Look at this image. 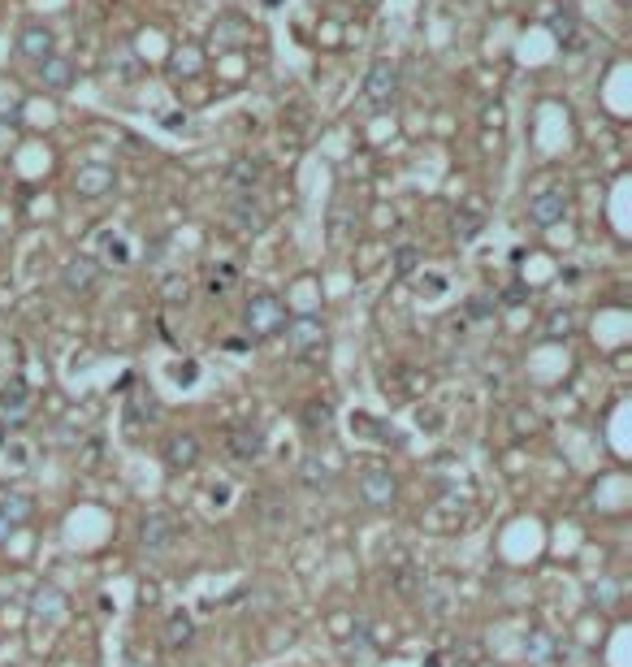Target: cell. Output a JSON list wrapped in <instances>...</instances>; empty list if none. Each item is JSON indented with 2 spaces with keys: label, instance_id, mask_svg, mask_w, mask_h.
<instances>
[{
  "label": "cell",
  "instance_id": "obj_1",
  "mask_svg": "<svg viewBox=\"0 0 632 667\" xmlns=\"http://www.w3.org/2000/svg\"><path fill=\"white\" fill-rule=\"evenodd\" d=\"M178 538H182V525H178V516L169 512V507H152V512H143V520H139V551L143 555L165 559L178 546Z\"/></svg>",
  "mask_w": 632,
  "mask_h": 667
},
{
  "label": "cell",
  "instance_id": "obj_2",
  "mask_svg": "<svg viewBox=\"0 0 632 667\" xmlns=\"http://www.w3.org/2000/svg\"><path fill=\"white\" fill-rule=\"evenodd\" d=\"M243 330L252 338H278L286 330V304L273 291H260L243 304Z\"/></svg>",
  "mask_w": 632,
  "mask_h": 667
},
{
  "label": "cell",
  "instance_id": "obj_3",
  "mask_svg": "<svg viewBox=\"0 0 632 667\" xmlns=\"http://www.w3.org/2000/svg\"><path fill=\"white\" fill-rule=\"evenodd\" d=\"M355 494H360V503L373 507V512H390V507L399 503V473H394L390 464H368L360 481H355Z\"/></svg>",
  "mask_w": 632,
  "mask_h": 667
},
{
  "label": "cell",
  "instance_id": "obj_4",
  "mask_svg": "<svg viewBox=\"0 0 632 667\" xmlns=\"http://www.w3.org/2000/svg\"><path fill=\"white\" fill-rule=\"evenodd\" d=\"M364 100L373 113H386L399 100V65L394 61H373L364 74Z\"/></svg>",
  "mask_w": 632,
  "mask_h": 667
},
{
  "label": "cell",
  "instance_id": "obj_5",
  "mask_svg": "<svg viewBox=\"0 0 632 667\" xmlns=\"http://www.w3.org/2000/svg\"><path fill=\"white\" fill-rule=\"evenodd\" d=\"M325 343H329V330H325V321L321 317H312V312H304V317H295V321H286V347L295 351V356H325Z\"/></svg>",
  "mask_w": 632,
  "mask_h": 667
},
{
  "label": "cell",
  "instance_id": "obj_6",
  "mask_svg": "<svg viewBox=\"0 0 632 667\" xmlns=\"http://www.w3.org/2000/svg\"><path fill=\"white\" fill-rule=\"evenodd\" d=\"M200 455H204L200 434H191V429H178V434H169L165 447H161V460H165L169 473H191V468L200 464Z\"/></svg>",
  "mask_w": 632,
  "mask_h": 667
},
{
  "label": "cell",
  "instance_id": "obj_7",
  "mask_svg": "<svg viewBox=\"0 0 632 667\" xmlns=\"http://www.w3.org/2000/svg\"><path fill=\"white\" fill-rule=\"evenodd\" d=\"M35 403H31V386L22 382V377H9V386H0V425L9 429H22L31 421Z\"/></svg>",
  "mask_w": 632,
  "mask_h": 667
},
{
  "label": "cell",
  "instance_id": "obj_8",
  "mask_svg": "<svg viewBox=\"0 0 632 667\" xmlns=\"http://www.w3.org/2000/svg\"><path fill=\"white\" fill-rule=\"evenodd\" d=\"M61 286H65V295H74V299L96 295V286H100V260H91V256H74V260H65V269H61Z\"/></svg>",
  "mask_w": 632,
  "mask_h": 667
},
{
  "label": "cell",
  "instance_id": "obj_9",
  "mask_svg": "<svg viewBox=\"0 0 632 667\" xmlns=\"http://www.w3.org/2000/svg\"><path fill=\"white\" fill-rule=\"evenodd\" d=\"M230 226L239 234H260L269 226V213H265V204H260L256 191H239L230 200Z\"/></svg>",
  "mask_w": 632,
  "mask_h": 667
},
{
  "label": "cell",
  "instance_id": "obj_10",
  "mask_svg": "<svg viewBox=\"0 0 632 667\" xmlns=\"http://www.w3.org/2000/svg\"><path fill=\"white\" fill-rule=\"evenodd\" d=\"M568 191H559V187H550V191H537L533 200H529V221L533 226H559L563 217H568Z\"/></svg>",
  "mask_w": 632,
  "mask_h": 667
},
{
  "label": "cell",
  "instance_id": "obj_11",
  "mask_svg": "<svg viewBox=\"0 0 632 667\" xmlns=\"http://www.w3.org/2000/svg\"><path fill=\"white\" fill-rule=\"evenodd\" d=\"M247 35H252V26H247V18H239V13H221V18L213 22V44L217 52H234L247 44Z\"/></svg>",
  "mask_w": 632,
  "mask_h": 667
},
{
  "label": "cell",
  "instance_id": "obj_12",
  "mask_svg": "<svg viewBox=\"0 0 632 667\" xmlns=\"http://www.w3.org/2000/svg\"><path fill=\"white\" fill-rule=\"evenodd\" d=\"M113 182H117V174H113L109 165H78L74 191L83 195V200H100V195H109V191H113Z\"/></svg>",
  "mask_w": 632,
  "mask_h": 667
},
{
  "label": "cell",
  "instance_id": "obj_13",
  "mask_svg": "<svg viewBox=\"0 0 632 667\" xmlns=\"http://www.w3.org/2000/svg\"><path fill=\"white\" fill-rule=\"evenodd\" d=\"M265 434H260V429H252V425H243V429H230L226 434V451L234 455V460L239 464H252V460H260V455H265Z\"/></svg>",
  "mask_w": 632,
  "mask_h": 667
},
{
  "label": "cell",
  "instance_id": "obj_14",
  "mask_svg": "<svg viewBox=\"0 0 632 667\" xmlns=\"http://www.w3.org/2000/svg\"><path fill=\"white\" fill-rule=\"evenodd\" d=\"M35 74L39 83H44L48 91H65L74 83V61L70 57H57V52H48L44 61H35Z\"/></svg>",
  "mask_w": 632,
  "mask_h": 667
},
{
  "label": "cell",
  "instance_id": "obj_15",
  "mask_svg": "<svg viewBox=\"0 0 632 667\" xmlns=\"http://www.w3.org/2000/svg\"><path fill=\"white\" fill-rule=\"evenodd\" d=\"M31 516H35V499H31V494H22V490L0 494V520H5L9 529H22Z\"/></svg>",
  "mask_w": 632,
  "mask_h": 667
},
{
  "label": "cell",
  "instance_id": "obj_16",
  "mask_svg": "<svg viewBox=\"0 0 632 667\" xmlns=\"http://www.w3.org/2000/svg\"><path fill=\"white\" fill-rule=\"evenodd\" d=\"M334 468H329L325 460H316V455H308L304 464H299V486L304 490H312V494H329L334 490Z\"/></svg>",
  "mask_w": 632,
  "mask_h": 667
},
{
  "label": "cell",
  "instance_id": "obj_17",
  "mask_svg": "<svg viewBox=\"0 0 632 667\" xmlns=\"http://www.w3.org/2000/svg\"><path fill=\"white\" fill-rule=\"evenodd\" d=\"M226 178H230V187H239V191H256L260 178H265V161H260V156H239V161H230Z\"/></svg>",
  "mask_w": 632,
  "mask_h": 667
},
{
  "label": "cell",
  "instance_id": "obj_18",
  "mask_svg": "<svg viewBox=\"0 0 632 667\" xmlns=\"http://www.w3.org/2000/svg\"><path fill=\"white\" fill-rule=\"evenodd\" d=\"M18 52H22V57H31V61H44L48 52H52V31H48V26H39V22L22 26V35H18Z\"/></svg>",
  "mask_w": 632,
  "mask_h": 667
},
{
  "label": "cell",
  "instance_id": "obj_19",
  "mask_svg": "<svg viewBox=\"0 0 632 667\" xmlns=\"http://www.w3.org/2000/svg\"><path fill=\"white\" fill-rule=\"evenodd\" d=\"M195 642V620H191V611H174L165 624V646L169 650H187Z\"/></svg>",
  "mask_w": 632,
  "mask_h": 667
},
{
  "label": "cell",
  "instance_id": "obj_20",
  "mask_svg": "<svg viewBox=\"0 0 632 667\" xmlns=\"http://www.w3.org/2000/svg\"><path fill=\"white\" fill-rule=\"evenodd\" d=\"M299 421H304L308 434H316V429H329V421H334V408H329L325 399H308L304 412H299Z\"/></svg>",
  "mask_w": 632,
  "mask_h": 667
},
{
  "label": "cell",
  "instance_id": "obj_21",
  "mask_svg": "<svg viewBox=\"0 0 632 667\" xmlns=\"http://www.w3.org/2000/svg\"><path fill=\"white\" fill-rule=\"evenodd\" d=\"M451 234L459 243H472L481 234V213H472V208H459L455 221H451Z\"/></svg>",
  "mask_w": 632,
  "mask_h": 667
},
{
  "label": "cell",
  "instance_id": "obj_22",
  "mask_svg": "<svg viewBox=\"0 0 632 667\" xmlns=\"http://www.w3.org/2000/svg\"><path fill=\"white\" fill-rule=\"evenodd\" d=\"M572 330H576V317H572L568 308H559V312H550V317H546V338H550V343L572 338Z\"/></svg>",
  "mask_w": 632,
  "mask_h": 667
},
{
  "label": "cell",
  "instance_id": "obj_23",
  "mask_svg": "<svg viewBox=\"0 0 632 667\" xmlns=\"http://www.w3.org/2000/svg\"><path fill=\"white\" fill-rule=\"evenodd\" d=\"M252 507H256V516L265 520V525H282V520H286L282 512H273V507H282V499H278L273 490H260L256 499H252Z\"/></svg>",
  "mask_w": 632,
  "mask_h": 667
},
{
  "label": "cell",
  "instance_id": "obj_24",
  "mask_svg": "<svg viewBox=\"0 0 632 667\" xmlns=\"http://www.w3.org/2000/svg\"><path fill=\"white\" fill-rule=\"evenodd\" d=\"M550 35L559 39V44H576V18L568 9L563 13H550Z\"/></svg>",
  "mask_w": 632,
  "mask_h": 667
},
{
  "label": "cell",
  "instance_id": "obj_25",
  "mask_svg": "<svg viewBox=\"0 0 632 667\" xmlns=\"http://www.w3.org/2000/svg\"><path fill=\"white\" fill-rule=\"evenodd\" d=\"M416 265H420V247L416 243H403L399 252H394V273L407 278V273H416Z\"/></svg>",
  "mask_w": 632,
  "mask_h": 667
},
{
  "label": "cell",
  "instance_id": "obj_26",
  "mask_svg": "<svg viewBox=\"0 0 632 667\" xmlns=\"http://www.w3.org/2000/svg\"><path fill=\"white\" fill-rule=\"evenodd\" d=\"M234 278H239V269H234V265H217L213 273H208V291H213V295H226L230 286H234Z\"/></svg>",
  "mask_w": 632,
  "mask_h": 667
},
{
  "label": "cell",
  "instance_id": "obj_27",
  "mask_svg": "<svg viewBox=\"0 0 632 667\" xmlns=\"http://www.w3.org/2000/svg\"><path fill=\"white\" fill-rule=\"evenodd\" d=\"M104 256H109L113 265H126V260H130V247L117 239V234H104Z\"/></svg>",
  "mask_w": 632,
  "mask_h": 667
},
{
  "label": "cell",
  "instance_id": "obj_28",
  "mask_svg": "<svg viewBox=\"0 0 632 667\" xmlns=\"http://www.w3.org/2000/svg\"><path fill=\"white\" fill-rule=\"evenodd\" d=\"M117 78H126V83H135L139 78V61H135V52H117Z\"/></svg>",
  "mask_w": 632,
  "mask_h": 667
},
{
  "label": "cell",
  "instance_id": "obj_29",
  "mask_svg": "<svg viewBox=\"0 0 632 667\" xmlns=\"http://www.w3.org/2000/svg\"><path fill=\"white\" fill-rule=\"evenodd\" d=\"M490 312H494V304H490V299H485V295H477V299H472V304H468V317H490Z\"/></svg>",
  "mask_w": 632,
  "mask_h": 667
},
{
  "label": "cell",
  "instance_id": "obj_30",
  "mask_svg": "<svg viewBox=\"0 0 632 667\" xmlns=\"http://www.w3.org/2000/svg\"><path fill=\"white\" fill-rule=\"evenodd\" d=\"M165 295H169V304H178V299H187V282H165Z\"/></svg>",
  "mask_w": 632,
  "mask_h": 667
},
{
  "label": "cell",
  "instance_id": "obj_31",
  "mask_svg": "<svg viewBox=\"0 0 632 667\" xmlns=\"http://www.w3.org/2000/svg\"><path fill=\"white\" fill-rule=\"evenodd\" d=\"M420 291H429V295H442V291H446V282L438 278V273H429V278L420 282Z\"/></svg>",
  "mask_w": 632,
  "mask_h": 667
},
{
  "label": "cell",
  "instance_id": "obj_32",
  "mask_svg": "<svg viewBox=\"0 0 632 667\" xmlns=\"http://www.w3.org/2000/svg\"><path fill=\"white\" fill-rule=\"evenodd\" d=\"M9 533H13V529L5 525V520H0V542H9Z\"/></svg>",
  "mask_w": 632,
  "mask_h": 667
}]
</instances>
